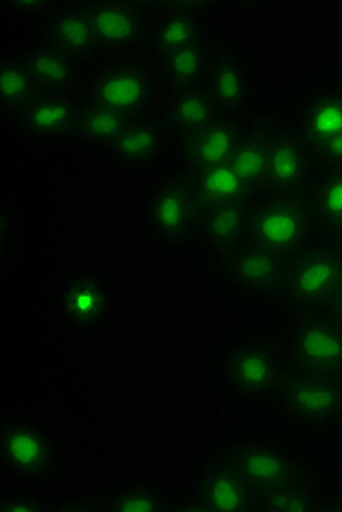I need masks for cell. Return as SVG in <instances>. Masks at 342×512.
I'll return each mask as SVG.
<instances>
[{
    "instance_id": "obj_1",
    "label": "cell",
    "mask_w": 342,
    "mask_h": 512,
    "mask_svg": "<svg viewBox=\"0 0 342 512\" xmlns=\"http://www.w3.org/2000/svg\"><path fill=\"white\" fill-rule=\"evenodd\" d=\"M0 463L17 482H50L59 467L56 439L37 420L5 417L0 422Z\"/></svg>"
},
{
    "instance_id": "obj_2",
    "label": "cell",
    "mask_w": 342,
    "mask_h": 512,
    "mask_svg": "<svg viewBox=\"0 0 342 512\" xmlns=\"http://www.w3.org/2000/svg\"><path fill=\"white\" fill-rule=\"evenodd\" d=\"M309 202L296 194H281L247 213L245 235L250 245L277 255H291L306 245L312 232Z\"/></svg>"
},
{
    "instance_id": "obj_3",
    "label": "cell",
    "mask_w": 342,
    "mask_h": 512,
    "mask_svg": "<svg viewBox=\"0 0 342 512\" xmlns=\"http://www.w3.org/2000/svg\"><path fill=\"white\" fill-rule=\"evenodd\" d=\"M201 210L195 185L188 180H170L148 195L144 207L145 226L164 245H182L192 233Z\"/></svg>"
},
{
    "instance_id": "obj_4",
    "label": "cell",
    "mask_w": 342,
    "mask_h": 512,
    "mask_svg": "<svg viewBox=\"0 0 342 512\" xmlns=\"http://www.w3.org/2000/svg\"><path fill=\"white\" fill-rule=\"evenodd\" d=\"M287 295L303 306L331 305L342 286V252L331 246L307 249L293 259L284 276Z\"/></svg>"
},
{
    "instance_id": "obj_5",
    "label": "cell",
    "mask_w": 342,
    "mask_h": 512,
    "mask_svg": "<svg viewBox=\"0 0 342 512\" xmlns=\"http://www.w3.org/2000/svg\"><path fill=\"white\" fill-rule=\"evenodd\" d=\"M296 371L323 378H342V328L334 319L304 315L291 349Z\"/></svg>"
},
{
    "instance_id": "obj_6",
    "label": "cell",
    "mask_w": 342,
    "mask_h": 512,
    "mask_svg": "<svg viewBox=\"0 0 342 512\" xmlns=\"http://www.w3.org/2000/svg\"><path fill=\"white\" fill-rule=\"evenodd\" d=\"M57 303L66 324L81 333L100 330L112 318V290L106 278L97 271L72 274L63 283Z\"/></svg>"
},
{
    "instance_id": "obj_7",
    "label": "cell",
    "mask_w": 342,
    "mask_h": 512,
    "mask_svg": "<svg viewBox=\"0 0 342 512\" xmlns=\"http://www.w3.org/2000/svg\"><path fill=\"white\" fill-rule=\"evenodd\" d=\"M230 463L256 496L304 486L302 467L284 448L271 442L245 445L233 455Z\"/></svg>"
},
{
    "instance_id": "obj_8",
    "label": "cell",
    "mask_w": 342,
    "mask_h": 512,
    "mask_svg": "<svg viewBox=\"0 0 342 512\" xmlns=\"http://www.w3.org/2000/svg\"><path fill=\"white\" fill-rule=\"evenodd\" d=\"M278 395L293 419L303 423H325L342 413L341 379L296 371L281 375Z\"/></svg>"
},
{
    "instance_id": "obj_9",
    "label": "cell",
    "mask_w": 342,
    "mask_h": 512,
    "mask_svg": "<svg viewBox=\"0 0 342 512\" xmlns=\"http://www.w3.org/2000/svg\"><path fill=\"white\" fill-rule=\"evenodd\" d=\"M221 369L227 387L247 398L271 393L281 378L274 347L261 341H246L231 347Z\"/></svg>"
},
{
    "instance_id": "obj_10",
    "label": "cell",
    "mask_w": 342,
    "mask_h": 512,
    "mask_svg": "<svg viewBox=\"0 0 342 512\" xmlns=\"http://www.w3.org/2000/svg\"><path fill=\"white\" fill-rule=\"evenodd\" d=\"M151 75L136 62H117L107 66L91 88L90 103L106 107L126 119L139 115L151 101Z\"/></svg>"
},
{
    "instance_id": "obj_11",
    "label": "cell",
    "mask_w": 342,
    "mask_h": 512,
    "mask_svg": "<svg viewBox=\"0 0 342 512\" xmlns=\"http://www.w3.org/2000/svg\"><path fill=\"white\" fill-rule=\"evenodd\" d=\"M95 46L116 50L144 36L145 22L139 3L97 2L88 6Z\"/></svg>"
},
{
    "instance_id": "obj_12",
    "label": "cell",
    "mask_w": 342,
    "mask_h": 512,
    "mask_svg": "<svg viewBox=\"0 0 342 512\" xmlns=\"http://www.w3.org/2000/svg\"><path fill=\"white\" fill-rule=\"evenodd\" d=\"M256 504V493L234 469L233 464L209 472L196 492L190 511L247 512Z\"/></svg>"
},
{
    "instance_id": "obj_13",
    "label": "cell",
    "mask_w": 342,
    "mask_h": 512,
    "mask_svg": "<svg viewBox=\"0 0 342 512\" xmlns=\"http://www.w3.org/2000/svg\"><path fill=\"white\" fill-rule=\"evenodd\" d=\"M313 157L312 150L293 135L272 139L266 186L280 194H293L309 179Z\"/></svg>"
},
{
    "instance_id": "obj_14",
    "label": "cell",
    "mask_w": 342,
    "mask_h": 512,
    "mask_svg": "<svg viewBox=\"0 0 342 512\" xmlns=\"http://www.w3.org/2000/svg\"><path fill=\"white\" fill-rule=\"evenodd\" d=\"M226 267L231 280L247 292L271 293L283 278L280 255L250 243L231 249Z\"/></svg>"
},
{
    "instance_id": "obj_15",
    "label": "cell",
    "mask_w": 342,
    "mask_h": 512,
    "mask_svg": "<svg viewBox=\"0 0 342 512\" xmlns=\"http://www.w3.org/2000/svg\"><path fill=\"white\" fill-rule=\"evenodd\" d=\"M272 139L274 137L266 126L255 125L237 142L230 164L250 194L266 186Z\"/></svg>"
},
{
    "instance_id": "obj_16",
    "label": "cell",
    "mask_w": 342,
    "mask_h": 512,
    "mask_svg": "<svg viewBox=\"0 0 342 512\" xmlns=\"http://www.w3.org/2000/svg\"><path fill=\"white\" fill-rule=\"evenodd\" d=\"M242 137L239 125L233 119L214 118L195 132L192 139L193 166L198 172L228 163Z\"/></svg>"
},
{
    "instance_id": "obj_17",
    "label": "cell",
    "mask_w": 342,
    "mask_h": 512,
    "mask_svg": "<svg viewBox=\"0 0 342 512\" xmlns=\"http://www.w3.org/2000/svg\"><path fill=\"white\" fill-rule=\"evenodd\" d=\"M342 134V93L331 91L310 100L299 120L297 138L310 150Z\"/></svg>"
},
{
    "instance_id": "obj_18",
    "label": "cell",
    "mask_w": 342,
    "mask_h": 512,
    "mask_svg": "<svg viewBox=\"0 0 342 512\" xmlns=\"http://www.w3.org/2000/svg\"><path fill=\"white\" fill-rule=\"evenodd\" d=\"M22 125L44 138H59L74 131L78 126L79 113L62 97H41L27 109L18 112Z\"/></svg>"
},
{
    "instance_id": "obj_19",
    "label": "cell",
    "mask_w": 342,
    "mask_h": 512,
    "mask_svg": "<svg viewBox=\"0 0 342 512\" xmlns=\"http://www.w3.org/2000/svg\"><path fill=\"white\" fill-rule=\"evenodd\" d=\"M24 65L44 96L62 97L74 84V62L57 49L37 50Z\"/></svg>"
},
{
    "instance_id": "obj_20",
    "label": "cell",
    "mask_w": 342,
    "mask_h": 512,
    "mask_svg": "<svg viewBox=\"0 0 342 512\" xmlns=\"http://www.w3.org/2000/svg\"><path fill=\"white\" fill-rule=\"evenodd\" d=\"M163 129L151 123L129 125L110 145L120 163L128 167H144L151 164L163 150Z\"/></svg>"
},
{
    "instance_id": "obj_21",
    "label": "cell",
    "mask_w": 342,
    "mask_h": 512,
    "mask_svg": "<svg viewBox=\"0 0 342 512\" xmlns=\"http://www.w3.org/2000/svg\"><path fill=\"white\" fill-rule=\"evenodd\" d=\"M202 229L212 245L221 251H231L245 233L246 201L234 204L208 205L202 207Z\"/></svg>"
},
{
    "instance_id": "obj_22",
    "label": "cell",
    "mask_w": 342,
    "mask_h": 512,
    "mask_svg": "<svg viewBox=\"0 0 342 512\" xmlns=\"http://www.w3.org/2000/svg\"><path fill=\"white\" fill-rule=\"evenodd\" d=\"M195 189L202 207L243 202L250 195L230 161L198 172Z\"/></svg>"
},
{
    "instance_id": "obj_23",
    "label": "cell",
    "mask_w": 342,
    "mask_h": 512,
    "mask_svg": "<svg viewBox=\"0 0 342 512\" xmlns=\"http://www.w3.org/2000/svg\"><path fill=\"white\" fill-rule=\"evenodd\" d=\"M52 37L56 49L69 58L87 56L97 49L87 8L60 12L52 22Z\"/></svg>"
},
{
    "instance_id": "obj_24",
    "label": "cell",
    "mask_w": 342,
    "mask_h": 512,
    "mask_svg": "<svg viewBox=\"0 0 342 512\" xmlns=\"http://www.w3.org/2000/svg\"><path fill=\"white\" fill-rule=\"evenodd\" d=\"M192 6L189 3H180L179 8L173 9L158 27L154 44L157 52L164 58L199 39L201 18Z\"/></svg>"
},
{
    "instance_id": "obj_25",
    "label": "cell",
    "mask_w": 342,
    "mask_h": 512,
    "mask_svg": "<svg viewBox=\"0 0 342 512\" xmlns=\"http://www.w3.org/2000/svg\"><path fill=\"white\" fill-rule=\"evenodd\" d=\"M309 197L313 220L329 235L342 239V170L322 179Z\"/></svg>"
},
{
    "instance_id": "obj_26",
    "label": "cell",
    "mask_w": 342,
    "mask_h": 512,
    "mask_svg": "<svg viewBox=\"0 0 342 512\" xmlns=\"http://www.w3.org/2000/svg\"><path fill=\"white\" fill-rule=\"evenodd\" d=\"M249 91L245 69L231 58L221 59L212 69L211 96L226 112L242 109Z\"/></svg>"
},
{
    "instance_id": "obj_27",
    "label": "cell",
    "mask_w": 342,
    "mask_h": 512,
    "mask_svg": "<svg viewBox=\"0 0 342 512\" xmlns=\"http://www.w3.org/2000/svg\"><path fill=\"white\" fill-rule=\"evenodd\" d=\"M100 495L103 512L169 510L160 491L147 482L125 483Z\"/></svg>"
},
{
    "instance_id": "obj_28",
    "label": "cell",
    "mask_w": 342,
    "mask_h": 512,
    "mask_svg": "<svg viewBox=\"0 0 342 512\" xmlns=\"http://www.w3.org/2000/svg\"><path fill=\"white\" fill-rule=\"evenodd\" d=\"M215 104L211 93L201 90L182 91L171 103L170 120L180 132H196L215 118Z\"/></svg>"
},
{
    "instance_id": "obj_29",
    "label": "cell",
    "mask_w": 342,
    "mask_h": 512,
    "mask_svg": "<svg viewBox=\"0 0 342 512\" xmlns=\"http://www.w3.org/2000/svg\"><path fill=\"white\" fill-rule=\"evenodd\" d=\"M44 94L38 90L36 82L24 63L5 62L0 68V101L5 106L21 112L36 103Z\"/></svg>"
},
{
    "instance_id": "obj_30",
    "label": "cell",
    "mask_w": 342,
    "mask_h": 512,
    "mask_svg": "<svg viewBox=\"0 0 342 512\" xmlns=\"http://www.w3.org/2000/svg\"><path fill=\"white\" fill-rule=\"evenodd\" d=\"M128 120L113 110L90 103L79 113L76 132L87 141L112 145L125 128H128Z\"/></svg>"
},
{
    "instance_id": "obj_31",
    "label": "cell",
    "mask_w": 342,
    "mask_h": 512,
    "mask_svg": "<svg viewBox=\"0 0 342 512\" xmlns=\"http://www.w3.org/2000/svg\"><path fill=\"white\" fill-rule=\"evenodd\" d=\"M205 46L201 37L166 58L171 85L176 90H190L202 74Z\"/></svg>"
},
{
    "instance_id": "obj_32",
    "label": "cell",
    "mask_w": 342,
    "mask_h": 512,
    "mask_svg": "<svg viewBox=\"0 0 342 512\" xmlns=\"http://www.w3.org/2000/svg\"><path fill=\"white\" fill-rule=\"evenodd\" d=\"M262 511H316L315 499L303 488L281 489L256 496Z\"/></svg>"
},
{
    "instance_id": "obj_33",
    "label": "cell",
    "mask_w": 342,
    "mask_h": 512,
    "mask_svg": "<svg viewBox=\"0 0 342 512\" xmlns=\"http://www.w3.org/2000/svg\"><path fill=\"white\" fill-rule=\"evenodd\" d=\"M0 511L47 512L49 505L27 492H6L0 496Z\"/></svg>"
},
{
    "instance_id": "obj_34",
    "label": "cell",
    "mask_w": 342,
    "mask_h": 512,
    "mask_svg": "<svg viewBox=\"0 0 342 512\" xmlns=\"http://www.w3.org/2000/svg\"><path fill=\"white\" fill-rule=\"evenodd\" d=\"M49 511H103V504H101V495L74 496V498L53 502V505H49Z\"/></svg>"
},
{
    "instance_id": "obj_35",
    "label": "cell",
    "mask_w": 342,
    "mask_h": 512,
    "mask_svg": "<svg viewBox=\"0 0 342 512\" xmlns=\"http://www.w3.org/2000/svg\"><path fill=\"white\" fill-rule=\"evenodd\" d=\"M313 156L331 166H342V134L329 139L313 151Z\"/></svg>"
},
{
    "instance_id": "obj_36",
    "label": "cell",
    "mask_w": 342,
    "mask_h": 512,
    "mask_svg": "<svg viewBox=\"0 0 342 512\" xmlns=\"http://www.w3.org/2000/svg\"><path fill=\"white\" fill-rule=\"evenodd\" d=\"M12 217L9 211L6 210L2 202V210H0V245H2V264L3 259L6 258L8 252V243L12 235Z\"/></svg>"
},
{
    "instance_id": "obj_37",
    "label": "cell",
    "mask_w": 342,
    "mask_h": 512,
    "mask_svg": "<svg viewBox=\"0 0 342 512\" xmlns=\"http://www.w3.org/2000/svg\"><path fill=\"white\" fill-rule=\"evenodd\" d=\"M44 2H8L6 8L12 9L17 14H36L44 8Z\"/></svg>"
},
{
    "instance_id": "obj_38",
    "label": "cell",
    "mask_w": 342,
    "mask_h": 512,
    "mask_svg": "<svg viewBox=\"0 0 342 512\" xmlns=\"http://www.w3.org/2000/svg\"><path fill=\"white\" fill-rule=\"evenodd\" d=\"M332 312H334V321L342 328V286L338 290L337 296L331 303Z\"/></svg>"
},
{
    "instance_id": "obj_39",
    "label": "cell",
    "mask_w": 342,
    "mask_h": 512,
    "mask_svg": "<svg viewBox=\"0 0 342 512\" xmlns=\"http://www.w3.org/2000/svg\"><path fill=\"white\" fill-rule=\"evenodd\" d=\"M319 510H328V511H342V505H332V507L328 508H319Z\"/></svg>"
}]
</instances>
